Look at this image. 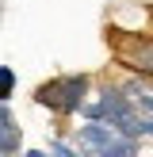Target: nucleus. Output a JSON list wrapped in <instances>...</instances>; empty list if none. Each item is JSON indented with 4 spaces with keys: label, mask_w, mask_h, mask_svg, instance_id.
I'll use <instances>...</instances> for the list:
<instances>
[{
    "label": "nucleus",
    "mask_w": 153,
    "mask_h": 157,
    "mask_svg": "<svg viewBox=\"0 0 153 157\" xmlns=\"http://www.w3.org/2000/svg\"><path fill=\"white\" fill-rule=\"evenodd\" d=\"M145 134H153V123H145Z\"/></svg>",
    "instance_id": "6e6552de"
},
{
    "label": "nucleus",
    "mask_w": 153,
    "mask_h": 157,
    "mask_svg": "<svg viewBox=\"0 0 153 157\" xmlns=\"http://www.w3.org/2000/svg\"><path fill=\"white\" fill-rule=\"evenodd\" d=\"M111 54L119 58V65H126L134 77H153V35H138V31H107Z\"/></svg>",
    "instance_id": "7ed1b4c3"
},
{
    "label": "nucleus",
    "mask_w": 153,
    "mask_h": 157,
    "mask_svg": "<svg viewBox=\"0 0 153 157\" xmlns=\"http://www.w3.org/2000/svg\"><path fill=\"white\" fill-rule=\"evenodd\" d=\"M76 146L88 157H138V138H126L103 123H84L76 130Z\"/></svg>",
    "instance_id": "20e7f679"
},
{
    "label": "nucleus",
    "mask_w": 153,
    "mask_h": 157,
    "mask_svg": "<svg viewBox=\"0 0 153 157\" xmlns=\"http://www.w3.org/2000/svg\"><path fill=\"white\" fill-rule=\"evenodd\" d=\"M19 146H23L19 123H15V115L0 104V157H15V153H19Z\"/></svg>",
    "instance_id": "39448f33"
},
{
    "label": "nucleus",
    "mask_w": 153,
    "mask_h": 157,
    "mask_svg": "<svg viewBox=\"0 0 153 157\" xmlns=\"http://www.w3.org/2000/svg\"><path fill=\"white\" fill-rule=\"evenodd\" d=\"M12 92H15V73H12L8 65H0V104H8Z\"/></svg>",
    "instance_id": "423d86ee"
},
{
    "label": "nucleus",
    "mask_w": 153,
    "mask_h": 157,
    "mask_svg": "<svg viewBox=\"0 0 153 157\" xmlns=\"http://www.w3.org/2000/svg\"><path fill=\"white\" fill-rule=\"evenodd\" d=\"M88 88H92V81L84 73H61V77H50L35 88V104L50 107L54 115H73V111H80Z\"/></svg>",
    "instance_id": "f03ea898"
},
{
    "label": "nucleus",
    "mask_w": 153,
    "mask_h": 157,
    "mask_svg": "<svg viewBox=\"0 0 153 157\" xmlns=\"http://www.w3.org/2000/svg\"><path fill=\"white\" fill-rule=\"evenodd\" d=\"M50 157H76V153L69 150L65 142H54V150H50Z\"/></svg>",
    "instance_id": "0eeeda50"
},
{
    "label": "nucleus",
    "mask_w": 153,
    "mask_h": 157,
    "mask_svg": "<svg viewBox=\"0 0 153 157\" xmlns=\"http://www.w3.org/2000/svg\"><path fill=\"white\" fill-rule=\"evenodd\" d=\"M84 115H88V123H103V127L119 130V134H126V138L145 134V123L134 115V107H130V100L122 96L119 84H103L99 96H96V104L84 107Z\"/></svg>",
    "instance_id": "f257e3e1"
}]
</instances>
